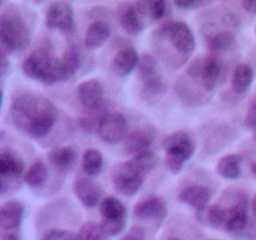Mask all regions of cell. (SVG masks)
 <instances>
[{
	"instance_id": "1",
	"label": "cell",
	"mask_w": 256,
	"mask_h": 240,
	"mask_svg": "<svg viewBox=\"0 0 256 240\" xmlns=\"http://www.w3.org/2000/svg\"><path fill=\"white\" fill-rule=\"evenodd\" d=\"M59 112L54 102L36 92L18 95L10 106V120L24 134L42 139L54 128Z\"/></svg>"
},
{
	"instance_id": "2",
	"label": "cell",
	"mask_w": 256,
	"mask_h": 240,
	"mask_svg": "<svg viewBox=\"0 0 256 240\" xmlns=\"http://www.w3.org/2000/svg\"><path fill=\"white\" fill-rule=\"evenodd\" d=\"M22 72L30 79L52 85L70 79L62 59L55 58L45 49H36L22 62Z\"/></svg>"
},
{
	"instance_id": "3",
	"label": "cell",
	"mask_w": 256,
	"mask_h": 240,
	"mask_svg": "<svg viewBox=\"0 0 256 240\" xmlns=\"http://www.w3.org/2000/svg\"><path fill=\"white\" fill-rule=\"evenodd\" d=\"M235 202L228 210L225 230L238 240H252L256 238V226L249 218V199L242 192H234Z\"/></svg>"
},
{
	"instance_id": "4",
	"label": "cell",
	"mask_w": 256,
	"mask_h": 240,
	"mask_svg": "<svg viewBox=\"0 0 256 240\" xmlns=\"http://www.w3.org/2000/svg\"><path fill=\"white\" fill-rule=\"evenodd\" d=\"M162 149L165 152L166 169L172 174H179L185 162L192 158L196 146L188 132H175L164 138Z\"/></svg>"
},
{
	"instance_id": "5",
	"label": "cell",
	"mask_w": 256,
	"mask_h": 240,
	"mask_svg": "<svg viewBox=\"0 0 256 240\" xmlns=\"http://www.w3.org/2000/svg\"><path fill=\"white\" fill-rule=\"evenodd\" d=\"M0 40L2 50L5 52H16L26 49L30 42V30L20 15L14 12H2Z\"/></svg>"
},
{
	"instance_id": "6",
	"label": "cell",
	"mask_w": 256,
	"mask_h": 240,
	"mask_svg": "<svg viewBox=\"0 0 256 240\" xmlns=\"http://www.w3.org/2000/svg\"><path fill=\"white\" fill-rule=\"evenodd\" d=\"M222 72V60L215 55H205L196 58L190 64L186 72V78L199 89L202 88V92L210 94L216 88Z\"/></svg>"
},
{
	"instance_id": "7",
	"label": "cell",
	"mask_w": 256,
	"mask_h": 240,
	"mask_svg": "<svg viewBox=\"0 0 256 240\" xmlns=\"http://www.w3.org/2000/svg\"><path fill=\"white\" fill-rule=\"evenodd\" d=\"M159 38L169 40L172 46L188 59L196 48V40L192 28L182 22H168L156 32Z\"/></svg>"
},
{
	"instance_id": "8",
	"label": "cell",
	"mask_w": 256,
	"mask_h": 240,
	"mask_svg": "<svg viewBox=\"0 0 256 240\" xmlns=\"http://www.w3.org/2000/svg\"><path fill=\"white\" fill-rule=\"evenodd\" d=\"M98 134L100 139L109 145H116L125 140L128 135V120L122 112H112L100 116Z\"/></svg>"
},
{
	"instance_id": "9",
	"label": "cell",
	"mask_w": 256,
	"mask_h": 240,
	"mask_svg": "<svg viewBox=\"0 0 256 240\" xmlns=\"http://www.w3.org/2000/svg\"><path fill=\"white\" fill-rule=\"evenodd\" d=\"M139 78L142 82V90L149 95H158L164 90V80L159 74L158 60L149 52L140 55L138 65Z\"/></svg>"
},
{
	"instance_id": "10",
	"label": "cell",
	"mask_w": 256,
	"mask_h": 240,
	"mask_svg": "<svg viewBox=\"0 0 256 240\" xmlns=\"http://www.w3.org/2000/svg\"><path fill=\"white\" fill-rule=\"evenodd\" d=\"M25 164L18 152L12 149L4 148L0 152V182L2 192L4 194L10 182H16L24 174Z\"/></svg>"
},
{
	"instance_id": "11",
	"label": "cell",
	"mask_w": 256,
	"mask_h": 240,
	"mask_svg": "<svg viewBox=\"0 0 256 240\" xmlns=\"http://www.w3.org/2000/svg\"><path fill=\"white\" fill-rule=\"evenodd\" d=\"M46 25L50 29L62 32H72L75 28L74 9L72 5L65 2H56L50 4L45 14Z\"/></svg>"
},
{
	"instance_id": "12",
	"label": "cell",
	"mask_w": 256,
	"mask_h": 240,
	"mask_svg": "<svg viewBox=\"0 0 256 240\" xmlns=\"http://www.w3.org/2000/svg\"><path fill=\"white\" fill-rule=\"evenodd\" d=\"M76 95L82 106L90 112L99 110L104 104V86L98 79H88L80 82L76 88Z\"/></svg>"
},
{
	"instance_id": "13",
	"label": "cell",
	"mask_w": 256,
	"mask_h": 240,
	"mask_svg": "<svg viewBox=\"0 0 256 240\" xmlns=\"http://www.w3.org/2000/svg\"><path fill=\"white\" fill-rule=\"evenodd\" d=\"M144 176L130 169L125 162H122L114 172L112 184L115 190L124 196H132L142 186Z\"/></svg>"
},
{
	"instance_id": "14",
	"label": "cell",
	"mask_w": 256,
	"mask_h": 240,
	"mask_svg": "<svg viewBox=\"0 0 256 240\" xmlns=\"http://www.w3.org/2000/svg\"><path fill=\"white\" fill-rule=\"evenodd\" d=\"M168 208L164 199L156 195L146 198L142 202H138L134 208V216L138 220H152L156 222V226L162 225L166 218Z\"/></svg>"
},
{
	"instance_id": "15",
	"label": "cell",
	"mask_w": 256,
	"mask_h": 240,
	"mask_svg": "<svg viewBox=\"0 0 256 240\" xmlns=\"http://www.w3.org/2000/svg\"><path fill=\"white\" fill-rule=\"evenodd\" d=\"M75 196L85 208H95L102 202V188L89 176L78 178L72 185Z\"/></svg>"
},
{
	"instance_id": "16",
	"label": "cell",
	"mask_w": 256,
	"mask_h": 240,
	"mask_svg": "<svg viewBox=\"0 0 256 240\" xmlns=\"http://www.w3.org/2000/svg\"><path fill=\"white\" fill-rule=\"evenodd\" d=\"M24 205L18 200H8L0 208V229L2 232H19L24 216Z\"/></svg>"
},
{
	"instance_id": "17",
	"label": "cell",
	"mask_w": 256,
	"mask_h": 240,
	"mask_svg": "<svg viewBox=\"0 0 256 240\" xmlns=\"http://www.w3.org/2000/svg\"><path fill=\"white\" fill-rule=\"evenodd\" d=\"M155 138V132L152 128H142L135 129L126 135L124 140V150L126 154L136 155L149 150L152 140Z\"/></svg>"
},
{
	"instance_id": "18",
	"label": "cell",
	"mask_w": 256,
	"mask_h": 240,
	"mask_svg": "<svg viewBox=\"0 0 256 240\" xmlns=\"http://www.w3.org/2000/svg\"><path fill=\"white\" fill-rule=\"evenodd\" d=\"M140 56L136 50L132 46L122 48L112 58V70L119 76H128L134 72L135 68L139 65Z\"/></svg>"
},
{
	"instance_id": "19",
	"label": "cell",
	"mask_w": 256,
	"mask_h": 240,
	"mask_svg": "<svg viewBox=\"0 0 256 240\" xmlns=\"http://www.w3.org/2000/svg\"><path fill=\"white\" fill-rule=\"evenodd\" d=\"M178 198L182 204H186L195 210H200L206 206L209 200L212 199V190L204 185H190L184 188Z\"/></svg>"
},
{
	"instance_id": "20",
	"label": "cell",
	"mask_w": 256,
	"mask_h": 240,
	"mask_svg": "<svg viewBox=\"0 0 256 240\" xmlns=\"http://www.w3.org/2000/svg\"><path fill=\"white\" fill-rule=\"evenodd\" d=\"M195 218L204 226L218 229L226 222L228 210L216 204L206 205L202 209L195 210Z\"/></svg>"
},
{
	"instance_id": "21",
	"label": "cell",
	"mask_w": 256,
	"mask_h": 240,
	"mask_svg": "<svg viewBox=\"0 0 256 240\" xmlns=\"http://www.w3.org/2000/svg\"><path fill=\"white\" fill-rule=\"evenodd\" d=\"M112 34V28L106 22L98 20L92 22L88 26L84 36V44L88 49H96L100 48Z\"/></svg>"
},
{
	"instance_id": "22",
	"label": "cell",
	"mask_w": 256,
	"mask_h": 240,
	"mask_svg": "<svg viewBox=\"0 0 256 240\" xmlns=\"http://www.w3.org/2000/svg\"><path fill=\"white\" fill-rule=\"evenodd\" d=\"M119 22L122 29L129 34H138L144 29L145 22L142 20V15L139 14L138 9L132 4H125L119 10Z\"/></svg>"
},
{
	"instance_id": "23",
	"label": "cell",
	"mask_w": 256,
	"mask_h": 240,
	"mask_svg": "<svg viewBox=\"0 0 256 240\" xmlns=\"http://www.w3.org/2000/svg\"><path fill=\"white\" fill-rule=\"evenodd\" d=\"M102 220L109 222H126L128 212L122 200L115 196H108L102 200L99 205Z\"/></svg>"
},
{
	"instance_id": "24",
	"label": "cell",
	"mask_w": 256,
	"mask_h": 240,
	"mask_svg": "<svg viewBox=\"0 0 256 240\" xmlns=\"http://www.w3.org/2000/svg\"><path fill=\"white\" fill-rule=\"evenodd\" d=\"M242 155L228 154L216 162V172L226 180H236L242 175Z\"/></svg>"
},
{
	"instance_id": "25",
	"label": "cell",
	"mask_w": 256,
	"mask_h": 240,
	"mask_svg": "<svg viewBox=\"0 0 256 240\" xmlns=\"http://www.w3.org/2000/svg\"><path fill=\"white\" fill-rule=\"evenodd\" d=\"M158 162H159L158 155L154 152H152V150H146V152L134 155L132 159L125 162V164L130 169L134 170L135 172H138L142 176H145V175L152 172L156 168Z\"/></svg>"
},
{
	"instance_id": "26",
	"label": "cell",
	"mask_w": 256,
	"mask_h": 240,
	"mask_svg": "<svg viewBox=\"0 0 256 240\" xmlns=\"http://www.w3.org/2000/svg\"><path fill=\"white\" fill-rule=\"evenodd\" d=\"M208 49L212 52H230L236 45V38L232 30H222L208 38Z\"/></svg>"
},
{
	"instance_id": "27",
	"label": "cell",
	"mask_w": 256,
	"mask_h": 240,
	"mask_svg": "<svg viewBox=\"0 0 256 240\" xmlns=\"http://www.w3.org/2000/svg\"><path fill=\"white\" fill-rule=\"evenodd\" d=\"M48 159L55 168L60 170L69 169L76 160V152L69 146H55L48 152Z\"/></svg>"
},
{
	"instance_id": "28",
	"label": "cell",
	"mask_w": 256,
	"mask_h": 240,
	"mask_svg": "<svg viewBox=\"0 0 256 240\" xmlns=\"http://www.w3.org/2000/svg\"><path fill=\"white\" fill-rule=\"evenodd\" d=\"M252 80H254V70H252V68L249 64L242 62V64L235 68L234 74H232V90L236 94H242V92L249 89L250 85L252 84Z\"/></svg>"
},
{
	"instance_id": "29",
	"label": "cell",
	"mask_w": 256,
	"mask_h": 240,
	"mask_svg": "<svg viewBox=\"0 0 256 240\" xmlns=\"http://www.w3.org/2000/svg\"><path fill=\"white\" fill-rule=\"evenodd\" d=\"M82 166L85 174L89 178L98 176L104 168V156L98 149L89 148L82 154Z\"/></svg>"
},
{
	"instance_id": "30",
	"label": "cell",
	"mask_w": 256,
	"mask_h": 240,
	"mask_svg": "<svg viewBox=\"0 0 256 240\" xmlns=\"http://www.w3.org/2000/svg\"><path fill=\"white\" fill-rule=\"evenodd\" d=\"M24 182L30 189H42L48 182V168L45 162L42 160L35 162L25 172Z\"/></svg>"
},
{
	"instance_id": "31",
	"label": "cell",
	"mask_w": 256,
	"mask_h": 240,
	"mask_svg": "<svg viewBox=\"0 0 256 240\" xmlns=\"http://www.w3.org/2000/svg\"><path fill=\"white\" fill-rule=\"evenodd\" d=\"M62 62L69 72L70 76H72L82 64V52L76 45H69L66 48L62 56Z\"/></svg>"
},
{
	"instance_id": "32",
	"label": "cell",
	"mask_w": 256,
	"mask_h": 240,
	"mask_svg": "<svg viewBox=\"0 0 256 240\" xmlns=\"http://www.w3.org/2000/svg\"><path fill=\"white\" fill-rule=\"evenodd\" d=\"M78 236H79V240H105L106 235L102 232V225L88 222L80 228Z\"/></svg>"
},
{
	"instance_id": "33",
	"label": "cell",
	"mask_w": 256,
	"mask_h": 240,
	"mask_svg": "<svg viewBox=\"0 0 256 240\" xmlns=\"http://www.w3.org/2000/svg\"><path fill=\"white\" fill-rule=\"evenodd\" d=\"M168 12V2L162 0L146 2V12L150 22H159L165 16Z\"/></svg>"
},
{
	"instance_id": "34",
	"label": "cell",
	"mask_w": 256,
	"mask_h": 240,
	"mask_svg": "<svg viewBox=\"0 0 256 240\" xmlns=\"http://www.w3.org/2000/svg\"><path fill=\"white\" fill-rule=\"evenodd\" d=\"M42 240H79V236L68 230L52 229L44 235Z\"/></svg>"
},
{
	"instance_id": "35",
	"label": "cell",
	"mask_w": 256,
	"mask_h": 240,
	"mask_svg": "<svg viewBox=\"0 0 256 240\" xmlns=\"http://www.w3.org/2000/svg\"><path fill=\"white\" fill-rule=\"evenodd\" d=\"M145 239V229L139 225H135L132 226L124 236L122 238V240H144Z\"/></svg>"
},
{
	"instance_id": "36",
	"label": "cell",
	"mask_w": 256,
	"mask_h": 240,
	"mask_svg": "<svg viewBox=\"0 0 256 240\" xmlns=\"http://www.w3.org/2000/svg\"><path fill=\"white\" fill-rule=\"evenodd\" d=\"M245 126L249 128V129H256V100L250 105L249 110L246 112V116H245Z\"/></svg>"
},
{
	"instance_id": "37",
	"label": "cell",
	"mask_w": 256,
	"mask_h": 240,
	"mask_svg": "<svg viewBox=\"0 0 256 240\" xmlns=\"http://www.w3.org/2000/svg\"><path fill=\"white\" fill-rule=\"evenodd\" d=\"M174 4L176 5L178 8H180V9L190 10V9H195V8L200 6V5L206 4V2H198V0H176V2H174Z\"/></svg>"
},
{
	"instance_id": "38",
	"label": "cell",
	"mask_w": 256,
	"mask_h": 240,
	"mask_svg": "<svg viewBox=\"0 0 256 240\" xmlns=\"http://www.w3.org/2000/svg\"><path fill=\"white\" fill-rule=\"evenodd\" d=\"M224 24L229 28V30L238 29V28L240 26V20L234 12H228V14L224 16Z\"/></svg>"
},
{
	"instance_id": "39",
	"label": "cell",
	"mask_w": 256,
	"mask_h": 240,
	"mask_svg": "<svg viewBox=\"0 0 256 240\" xmlns=\"http://www.w3.org/2000/svg\"><path fill=\"white\" fill-rule=\"evenodd\" d=\"M9 70H10V64H9V60H8L6 52L2 50V55H0V76H2V79H4V78L6 76Z\"/></svg>"
},
{
	"instance_id": "40",
	"label": "cell",
	"mask_w": 256,
	"mask_h": 240,
	"mask_svg": "<svg viewBox=\"0 0 256 240\" xmlns=\"http://www.w3.org/2000/svg\"><path fill=\"white\" fill-rule=\"evenodd\" d=\"M242 6L250 14H256V0H244L242 2Z\"/></svg>"
},
{
	"instance_id": "41",
	"label": "cell",
	"mask_w": 256,
	"mask_h": 240,
	"mask_svg": "<svg viewBox=\"0 0 256 240\" xmlns=\"http://www.w3.org/2000/svg\"><path fill=\"white\" fill-rule=\"evenodd\" d=\"M2 240H22L19 232H2Z\"/></svg>"
},
{
	"instance_id": "42",
	"label": "cell",
	"mask_w": 256,
	"mask_h": 240,
	"mask_svg": "<svg viewBox=\"0 0 256 240\" xmlns=\"http://www.w3.org/2000/svg\"><path fill=\"white\" fill-rule=\"evenodd\" d=\"M252 212L254 214V218L256 219V192L252 199Z\"/></svg>"
},
{
	"instance_id": "43",
	"label": "cell",
	"mask_w": 256,
	"mask_h": 240,
	"mask_svg": "<svg viewBox=\"0 0 256 240\" xmlns=\"http://www.w3.org/2000/svg\"><path fill=\"white\" fill-rule=\"evenodd\" d=\"M252 174H254V176L256 178V162H254V164H252Z\"/></svg>"
},
{
	"instance_id": "44",
	"label": "cell",
	"mask_w": 256,
	"mask_h": 240,
	"mask_svg": "<svg viewBox=\"0 0 256 240\" xmlns=\"http://www.w3.org/2000/svg\"><path fill=\"white\" fill-rule=\"evenodd\" d=\"M252 136H254V140H255V142H256V129L254 130V135H252Z\"/></svg>"
},
{
	"instance_id": "45",
	"label": "cell",
	"mask_w": 256,
	"mask_h": 240,
	"mask_svg": "<svg viewBox=\"0 0 256 240\" xmlns=\"http://www.w3.org/2000/svg\"><path fill=\"white\" fill-rule=\"evenodd\" d=\"M169 240H180V239H176V238H172V239H169Z\"/></svg>"
},
{
	"instance_id": "46",
	"label": "cell",
	"mask_w": 256,
	"mask_h": 240,
	"mask_svg": "<svg viewBox=\"0 0 256 240\" xmlns=\"http://www.w3.org/2000/svg\"><path fill=\"white\" fill-rule=\"evenodd\" d=\"M255 32H256V28H255Z\"/></svg>"
}]
</instances>
